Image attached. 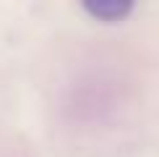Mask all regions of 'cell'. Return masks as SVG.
Instances as JSON below:
<instances>
[{
  "label": "cell",
  "instance_id": "cell-1",
  "mask_svg": "<svg viewBox=\"0 0 159 157\" xmlns=\"http://www.w3.org/2000/svg\"><path fill=\"white\" fill-rule=\"evenodd\" d=\"M81 8L89 16H94L97 21L115 24V21H123L125 16L133 13V3L130 0H91V3H84Z\"/></svg>",
  "mask_w": 159,
  "mask_h": 157
}]
</instances>
